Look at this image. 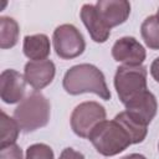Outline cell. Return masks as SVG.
Returning a JSON list of instances; mask_svg holds the SVG:
<instances>
[{
	"label": "cell",
	"mask_w": 159,
	"mask_h": 159,
	"mask_svg": "<svg viewBox=\"0 0 159 159\" xmlns=\"http://www.w3.org/2000/svg\"><path fill=\"white\" fill-rule=\"evenodd\" d=\"M55 75L56 67L51 60L29 61L24 68V77L26 83L30 84L35 91L48 86L53 81Z\"/></svg>",
	"instance_id": "cell-9"
},
{
	"label": "cell",
	"mask_w": 159,
	"mask_h": 159,
	"mask_svg": "<svg viewBox=\"0 0 159 159\" xmlns=\"http://www.w3.org/2000/svg\"><path fill=\"white\" fill-rule=\"evenodd\" d=\"M120 159H147L143 154H138V153H132V154H128Z\"/></svg>",
	"instance_id": "cell-22"
},
{
	"label": "cell",
	"mask_w": 159,
	"mask_h": 159,
	"mask_svg": "<svg viewBox=\"0 0 159 159\" xmlns=\"http://www.w3.org/2000/svg\"><path fill=\"white\" fill-rule=\"evenodd\" d=\"M88 139L96 150L104 157L117 155L132 144L125 129L114 119L99 123L92 130Z\"/></svg>",
	"instance_id": "cell-3"
},
{
	"label": "cell",
	"mask_w": 159,
	"mask_h": 159,
	"mask_svg": "<svg viewBox=\"0 0 159 159\" xmlns=\"http://www.w3.org/2000/svg\"><path fill=\"white\" fill-rule=\"evenodd\" d=\"M124 106H125V111L128 113L137 117L145 124H149L154 119L157 111H158L157 98L149 91H145V92L138 94L137 97H134L133 99L127 102Z\"/></svg>",
	"instance_id": "cell-12"
},
{
	"label": "cell",
	"mask_w": 159,
	"mask_h": 159,
	"mask_svg": "<svg viewBox=\"0 0 159 159\" xmlns=\"http://www.w3.org/2000/svg\"><path fill=\"white\" fill-rule=\"evenodd\" d=\"M19 34L20 29L16 20L9 16L0 17V47L2 50L14 47L17 43Z\"/></svg>",
	"instance_id": "cell-15"
},
{
	"label": "cell",
	"mask_w": 159,
	"mask_h": 159,
	"mask_svg": "<svg viewBox=\"0 0 159 159\" xmlns=\"http://www.w3.org/2000/svg\"><path fill=\"white\" fill-rule=\"evenodd\" d=\"M149 70H150V75H152V77L159 83V57H157V58L152 62Z\"/></svg>",
	"instance_id": "cell-21"
},
{
	"label": "cell",
	"mask_w": 159,
	"mask_h": 159,
	"mask_svg": "<svg viewBox=\"0 0 159 159\" xmlns=\"http://www.w3.org/2000/svg\"><path fill=\"white\" fill-rule=\"evenodd\" d=\"M81 20L86 26L87 31L92 40L97 43H103L108 40L111 35V29L103 22L101 16L98 15L96 6L92 4H84L80 12Z\"/></svg>",
	"instance_id": "cell-11"
},
{
	"label": "cell",
	"mask_w": 159,
	"mask_h": 159,
	"mask_svg": "<svg viewBox=\"0 0 159 159\" xmlns=\"http://www.w3.org/2000/svg\"><path fill=\"white\" fill-rule=\"evenodd\" d=\"M25 159H55L53 150L45 143H36L26 149Z\"/></svg>",
	"instance_id": "cell-18"
},
{
	"label": "cell",
	"mask_w": 159,
	"mask_h": 159,
	"mask_svg": "<svg viewBox=\"0 0 159 159\" xmlns=\"http://www.w3.org/2000/svg\"><path fill=\"white\" fill-rule=\"evenodd\" d=\"M147 68L144 66H119L114 75V88L119 101L125 104L138 94L148 91Z\"/></svg>",
	"instance_id": "cell-4"
},
{
	"label": "cell",
	"mask_w": 159,
	"mask_h": 159,
	"mask_svg": "<svg viewBox=\"0 0 159 159\" xmlns=\"http://www.w3.org/2000/svg\"><path fill=\"white\" fill-rule=\"evenodd\" d=\"M0 159H22V150L16 143L6 147H1Z\"/></svg>",
	"instance_id": "cell-19"
},
{
	"label": "cell",
	"mask_w": 159,
	"mask_h": 159,
	"mask_svg": "<svg viewBox=\"0 0 159 159\" xmlns=\"http://www.w3.org/2000/svg\"><path fill=\"white\" fill-rule=\"evenodd\" d=\"M22 50L25 56L31 61L47 60V56L50 55L51 51L50 39L45 34L27 35L24 37Z\"/></svg>",
	"instance_id": "cell-13"
},
{
	"label": "cell",
	"mask_w": 159,
	"mask_h": 159,
	"mask_svg": "<svg viewBox=\"0 0 159 159\" xmlns=\"http://www.w3.org/2000/svg\"><path fill=\"white\" fill-rule=\"evenodd\" d=\"M103 120H106V109L94 101L82 102L72 111L70 122L76 135L88 138L92 130Z\"/></svg>",
	"instance_id": "cell-5"
},
{
	"label": "cell",
	"mask_w": 159,
	"mask_h": 159,
	"mask_svg": "<svg viewBox=\"0 0 159 159\" xmlns=\"http://www.w3.org/2000/svg\"><path fill=\"white\" fill-rule=\"evenodd\" d=\"M0 127H1V135H0V148L6 147L10 144H14L19 137L20 127L17 122L14 118H10L4 111H1V119H0Z\"/></svg>",
	"instance_id": "cell-17"
},
{
	"label": "cell",
	"mask_w": 159,
	"mask_h": 159,
	"mask_svg": "<svg viewBox=\"0 0 159 159\" xmlns=\"http://www.w3.org/2000/svg\"><path fill=\"white\" fill-rule=\"evenodd\" d=\"M53 48L62 60H72L84 52L86 41L80 30L72 24H62L53 31Z\"/></svg>",
	"instance_id": "cell-6"
},
{
	"label": "cell",
	"mask_w": 159,
	"mask_h": 159,
	"mask_svg": "<svg viewBox=\"0 0 159 159\" xmlns=\"http://www.w3.org/2000/svg\"><path fill=\"white\" fill-rule=\"evenodd\" d=\"M140 34L149 48L159 50V20L155 15L148 16L142 22Z\"/></svg>",
	"instance_id": "cell-16"
},
{
	"label": "cell",
	"mask_w": 159,
	"mask_h": 159,
	"mask_svg": "<svg viewBox=\"0 0 159 159\" xmlns=\"http://www.w3.org/2000/svg\"><path fill=\"white\" fill-rule=\"evenodd\" d=\"M58 159H84V155L81 152L75 150L73 148H66L61 152Z\"/></svg>",
	"instance_id": "cell-20"
},
{
	"label": "cell",
	"mask_w": 159,
	"mask_h": 159,
	"mask_svg": "<svg viewBox=\"0 0 159 159\" xmlns=\"http://www.w3.org/2000/svg\"><path fill=\"white\" fill-rule=\"evenodd\" d=\"M94 6L109 29L124 24L130 14V4L127 0H99Z\"/></svg>",
	"instance_id": "cell-10"
},
{
	"label": "cell",
	"mask_w": 159,
	"mask_h": 159,
	"mask_svg": "<svg viewBox=\"0 0 159 159\" xmlns=\"http://www.w3.org/2000/svg\"><path fill=\"white\" fill-rule=\"evenodd\" d=\"M62 86L72 96L94 93L104 101H109L112 97L103 72L91 63H80L67 70L62 80Z\"/></svg>",
	"instance_id": "cell-1"
},
{
	"label": "cell",
	"mask_w": 159,
	"mask_h": 159,
	"mask_svg": "<svg viewBox=\"0 0 159 159\" xmlns=\"http://www.w3.org/2000/svg\"><path fill=\"white\" fill-rule=\"evenodd\" d=\"M157 17H158V20H159V7H158V11H157V15H155Z\"/></svg>",
	"instance_id": "cell-23"
},
{
	"label": "cell",
	"mask_w": 159,
	"mask_h": 159,
	"mask_svg": "<svg viewBox=\"0 0 159 159\" xmlns=\"http://www.w3.org/2000/svg\"><path fill=\"white\" fill-rule=\"evenodd\" d=\"M26 87L25 77L16 70H4L0 75V97L2 102L14 104L24 99Z\"/></svg>",
	"instance_id": "cell-8"
},
{
	"label": "cell",
	"mask_w": 159,
	"mask_h": 159,
	"mask_svg": "<svg viewBox=\"0 0 159 159\" xmlns=\"http://www.w3.org/2000/svg\"><path fill=\"white\" fill-rule=\"evenodd\" d=\"M145 56V48L132 36L120 37L112 46V57L124 66H142Z\"/></svg>",
	"instance_id": "cell-7"
},
{
	"label": "cell",
	"mask_w": 159,
	"mask_h": 159,
	"mask_svg": "<svg viewBox=\"0 0 159 159\" xmlns=\"http://www.w3.org/2000/svg\"><path fill=\"white\" fill-rule=\"evenodd\" d=\"M114 120H117L125 129V132L128 133V135L130 138L132 144L142 143L145 139L147 133H148V124H145L137 117L132 116L127 111L118 113L114 117Z\"/></svg>",
	"instance_id": "cell-14"
},
{
	"label": "cell",
	"mask_w": 159,
	"mask_h": 159,
	"mask_svg": "<svg viewBox=\"0 0 159 159\" xmlns=\"http://www.w3.org/2000/svg\"><path fill=\"white\" fill-rule=\"evenodd\" d=\"M50 116V102L41 92L37 91L25 97L14 111V119L25 133H30L47 125Z\"/></svg>",
	"instance_id": "cell-2"
},
{
	"label": "cell",
	"mask_w": 159,
	"mask_h": 159,
	"mask_svg": "<svg viewBox=\"0 0 159 159\" xmlns=\"http://www.w3.org/2000/svg\"><path fill=\"white\" fill-rule=\"evenodd\" d=\"M158 149H159V144H158Z\"/></svg>",
	"instance_id": "cell-24"
}]
</instances>
